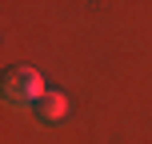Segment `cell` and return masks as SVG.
I'll use <instances>...</instances> for the list:
<instances>
[{"label": "cell", "mask_w": 152, "mask_h": 144, "mask_svg": "<svg viewBox=\"0 0 152 144\" xmlns=\"http://www.w3.org/2000/svg\"><path fill=\"white\" fill-rule=\"evenodd\" d=\"M4 96H8V104H36V100L44 96V80H40V72L28 68V64H12V68H4Z\"/></svg>", "instance_id": "obj_1"}, {"label": "cell", "mask_w": 152, "mask_h": 144, "mask_svg": "<svg viewBox=\"0 0 152 144\" xmlns=\"http://www.w3.org/2000/svg\"><path fill=\"white\" fill-rule=\"evenodd\" d=\"M36 116L44 124H52V120H64V116H68V96H64V92H44V96L36 100Z\"/></svg>", "instance_id": "obj_2"}]
</instances>
